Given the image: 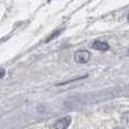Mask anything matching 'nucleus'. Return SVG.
<instances>
[{
	"label": "nucleus",
	"mask_w": 129,
	"mask_h": 129,
	"mask_svg": "<svg viewBox=\"0 0 129 129\" xmlns=\"http://www.w3.org/2000/svg\"><path fill=\"white\" fill-rule=\"evenodd\" d=\"M91 58V54L86 50H78L74 54V60L77 63H86Z\"/></svg>",
	"instance_id": "f257e3e1"
},
{
	"label": "nucleus",
	"mask_w": 129,
	"mask_h": 129,
	"mask_svg": "<svg viewBox=\"0 0 129 129\" xmlns=\"http://www.w3.org/2000/svg\"><path fill=\"white\" fill-rule=\"evenodd\" d=\"M71 122L70 117H62L51 125V129H67Z\"/></svg>",
	"instance_id": "f03ea898"
},
{
	"label": "nucleus",
	"mask_w": 129,
	"mask_h": 129,
	"mask_svg": "<svg viewBox=\"0 0 129 129\" xmlns=\"http://www.w3.org/2000/svg\"><path fill=\"white\" fill-rule=\"evenodd\" d=\"M91 47L95 50H99V51H108L110 49L109 44L107 42H102V41H94Z\"/></svg>",
	"instance_id": "7ed1b4c3"
},
{
	"label": "nucleus",
	"mask_w": 129,
	"mask_h": 129,
	"mask_svg": "<svg viewBox=\"0 0 129 129\" xmlns=\"http://www.w3.org/2000/svg\"><path fill=\"white\" fill-rule=\"evenodd\" d=\"M62 31H63V28H60V29H58V31H54L53 33H52L51 35H50V38H48L47 40H45V42H50V41H51V40H53V39H56L57 36H59V34H60Z\"/></svg>",
	"instance_id": "20e7f679"
},
{
	"label": "nucleus",
	"mask_w": 129,
	"mask_h": 129,
	"mask_svg": "<svg viewBox=\"0 0 129 129\" xmlns=\"http://www.w3.org/2000/svg\"><path fill=\"white\" fill-rule=\"evenodd\" d=\"M4 76H5V71H4V70H1V71H0V79H1V78L4 77Z\"/></svg>",
	"instance_id": "39448f33"
}]
</instances>
